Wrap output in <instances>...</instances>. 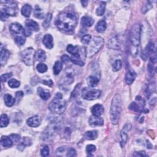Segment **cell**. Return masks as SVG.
<instances>
[{"label": "cell", "mask_w": 157, "mask_h": 157, "mask_svg": "<svg viewBox=\"0 0 157 157\" xmlns=\"http://www.w3.org/2000/svg\"><path fill=\"white\" fill-rule=\"evenodd\" d=\"M77 23V17L73 12L62 13L58 16L55 22L57 27L64 32L73 31L76 27Z\"/></svg>", "instance_id": "obj_1"}, {"label": "cell", "mask_w": 157, "mask_h": 157, "mask_svg": "<svg viewBox=\"0 0 157 157\" xmlns=\"http://www.w3.org/2000/svg\"><path fill=\"white\" fill-rule=\"evenodd\" d=\"M141 25L139 23L134 24L129 33V42L131 44V53L136 56L138 54V48L141 44Z\"/></svg>", "instance_id": "obj_2"}, {"label": "cell", "mask_w": 157, "mask_h": 157, "mask_svg": "<svg viewBox=\"0 0 157 157\" xmlns=\"http://www.w3.org/2000/svg\"><path fill=\"white\" fill-rule=\"evenodd\" d=\"M122 112V100L119 94H116L112 100L110 109V119L114 125L119 123Z\"/></svg>", "instance_id": "obj_3"}, {"label": "cell", "mask_w": 157, "mask_h": 157, "mask_svg": "<svg viewBox=\"0 0 157 157\" xmlns=\"http://www.w3.org/2000/svg\"><path fill=\"white\" fill-rule=\"evenodd\" d=\"M67 104L66 101L63 100V96L60 93H57L54 99L50 102L49 108L52 112L62 114L66 110Z\"/></svg>", "instance_id": "obj_4"}, {"label": "cell", "mask_w": 157, "mask_h": 157, "mask_svg": "<svg viewBox=\"0 0 157 157\" xmlns=\"http://www.w3.org/2000/svg\"><path fill=\"white\" fill-rule=\"evenodd\" d=\"M62 127V120L56 117V119L52 120L48 127L46 128L42 134V138L44 140L51 139L60 131Z\"/></svg>", "instance_id": "obj_5"}, {"label": "cell", "mask_w": 157, "mask_h": 157, "mask_svg": "<svg viewBox=\"0 0 157 157\" xmlns=\"http://www.w3.org/2000/svg\"><path fill=\"white\" fill-rule=\"evenodd\" d=\"M104 39L100 36L94 37L90 41V46L87 52V55L88 57H93L99 51L104 45Z\"/></svg>", "instance_id": "obj_6"}, {"label": "cell", "mask_w": 157, "mask_h": 157, "mask_svg": "<svg viewBox=\"0 0 157 157\" xmlns=\"http://www.w3.org/2000/svg\"><path fill=\"white\" fill-rule=\"evenodd\" d=\"M35 54V50L33 48L29 47L26 49L22 51L21 54L22 60L28 66H31L34 63Z\"/></svg>", "instance_id": "obj_7"}, {"label": "cell", "mask_w": 157, "mask_h": 157, "mask_svg": "<svg viewBox=\"0 0 157 157\" xmlns=\"http://www.w3.org/2000/svg\"><path fill=\"white\" fill-rule=\"evenodd\" d=\"M101 94V92L99 90L84 88L82 90V97L86 100L91 101L96 100L100 97Z\"/></svg>", "instance_id": "obj_8"}, {"label": "cell", "mask_w": 157, "mask_h": 157, "mask_svg": "<svg viewBox=\"0 0 157 157\" xmlns=\"http://www.w3.org/2000/svg\"><path fill=\"white\" fill-rule=\"evenodd\" d=\"M4 8H1L8 16H16L18 12L17 4L14 1H4Z\"/></svg>", "instance_id": "obj_9"}, {"label": "cell", "mask_w": 157, "mask_h": 157, "mask_svg": "<svg viewBox=\"0 0 157 157\" xmlns=\"http://www.w3.org/2000/svg\"><path fill=\"white\" fill-rule=\"evenodd\" d=\"M132 125L129 123H127L126 125L123 127L122 130L121 131L120 133V137H121V141H120V146L123 148L124 146H125L126 143L128 140V134L127 132L132 129Z\"/></svg>", "instance_id": "obj_10"}, {"label": "cell", "mask_w": 157, "mask_h": 157, "mask_svg": "<svg viewBox=\"0 0 157 157\" xmlns=\"http://www.w3.org/2000/svg\"><path fill=\"white\" fill-rule=\"evenodd\" d=\"M156 57L155 53L153 56L150 58L147 65V70L149 76L153 77L155 75L156 71Z\"/></svg>", "instance_id": "obj_11"}, {"label": "cell", "mask_w": 157, "mask_h": 157, "mask_svg": "<svg viewBox=\"0 0 157 157\" xmlns=\"http://www.w3.org/2000/svg\"><path fill=\"white\" fill-rule=\"evenodd\" d=\"M153 50H154V44L152 42H149L146 48L142 52L141 58H142V60L146 61L149 57L152 54H153Z\"/></svg>", "instance_id": "obj_12"}, {"label": "cell", "mask_w": 157, "mask_h": 157, "mask_svg": "<svg viewBox=\"0 0 157 157\" xmlns=\"http://www.w3.org/2000/svg\"><path fill=\"white\" fill-rule=\"evenodd\" d=\"M41 119L39 115H35L33 117H31L27 120V125L33 128H36L39 127L41 125Z\"/></svg>", "instance_id": "obj_13"}, {"label": "cell", "mask_w": 157, "mask_h": 157, "mask_svg": "<svg viewBox=\"0 0 157 157\" xmlns=\"http://www.w3.org/2000/svg\"><path fill=\"white\" fill-rule=\"evenodd\" d=\"M89 124L91 127L102 126L104 124V120L100 116L91 115L89 119Z\"/></svg>", "instance_id": "obj_14"}, {"label": "cell", "mask_w": 157, "mask_h": 157, "mask_svg": "<svg viewBox=\"0 0 157 157\" xmlns=\"http://www.w3.org/2000/svg\"><path fill=\"white\" fill-rule=\"evenodd\" d=\"M136 74L132 69H129L125 76V82L127 85H131L134 81Z\"/></svg>", "instance_id": "obj_15"}, {"label": "cell", "mask_w": 157, "mask_h": 157, "mask_svg": "<svg viewBox=\"0 0 157 157\" xmlns=\"http://www.w3.org/2000/svg\"><path fill=\"white\" fill-rule=\"evenodd\" d=\"M42 42L44 45L47 49H52L54 47V41H53V37L52 35L47 34L45 35L42 39Z\"/></svg>", "instance_id": "obj_16"}, {"label": "cell", "mask_w": 157, "mask_h": 157, "mask_svg": "<svg viewBox=\"0 0 157 157\" xmlns=\"http://www.w3.org/2000/svg\"><path fill=\"white\" fill-rule=\"evenodd\" d=\"M120 44L119 42V38H118L117 36L111 38L109 41V42L107 44V47L109 49L118 50L120 49Z\"/></svg>", "instance_id": "obj_17"}, {"label": "cell", "mask_w": 157, "mask_h": 157, "mask_svg": "<svg viewBox=\"0 0 157 157\" xmlns=\"http://www.w3.org/2000/svg\"><path fill=\"white\" fill-rule=\"evenodd\" d=\"M9 52L7 49L5 48H1V52H0V63H1V66L5 64L9 57Z\"/></svg>", "instance_id": "obj_18"}, {"label": "cell", "mask_w": 157, "mask_h": 157, "mask_svg": "<svg viewBox=\"0 0 157 157\" xmlns=\"http://www.w3.org/2000/svg\"><path fill=\"white\" fill-rule=\"evenodd\" d=\"M23 27L22 26L18 23H13L9 26V30L12 33L16 35L23 33Z\"/></svg>", "instance_id": "obj_19"}, {"label": "cell", "mask_w": 157, "mask_h": 157, "mask_svg": "<svg viewBox=\"0 0 157 157\" xmlns=\"http://www.w3.org/2000/svg\"><path fill=\"white\" fill-rule=\"evenodd\" d=\"M25 25L27 28L31 31H37L39 30V26L37 22L31 19H28L25 22Z\"/></svg>", "instance_id": "obj_20"}, {"label": "cell", "mask_w": 157, "mask_h": 157, "mask_svg": "<svg viewBox=\"0 0 157 157\" xmlns=\"http://www.w3.org/2000/svg\"><path fill=\"white\" fill-rule=\"evenodd\" d=\"M37 91V93H38L39 96H40V98H41L42 100H43L44 101L47 100L50 96V91L44 89L41 87H38Z\"/></svg>", "instance_id": "obj_21"}, {"label": "cell", "mask_w": 157, "mask_h": 157, "mask_svg": "<svg viewBox=\"0 0 157 157\" xmlns=\"http://www.w3.org/2000/svg\"><path fill=\"white\" fill-rule=\"evenodd\" d=\"M104 107L101 105V104H95V106L92 107V109H91V112H92L93 114L96 116L101 115L104 113Z\"/></svg>", "instance_id": "obj_22"}, {"label": "cell", "mask_w": 157, "mask_h": 157, "mask_svg": "<svg viewBox=\"0 0 157 157\" xmlns=\"http://www.w3.org/2000/svg\"><path fill=\"white\" fill-rule=\"evenodd\" d=\"M94 23V20L88 16H84L81 19V25L83 27H91Z\"/></svg>", "instance_id": "obj_23"}, {"label": "cell", "mask_w": 157, "mask_h": 157, "mask_svg": "<svg viewBox=\"0 0 157 157\" xmlns=\"http://www.w3.org/2000/svg\"><path fill=\"white\" fill-rule=\"evenodd\" d=\"M1 145L4 148H9L12 146L13 141L11 139V137L8 136H2L1 138Z\"/></svg>", "instance_id": "obj_24"}, {"label": "cell", "mask_w": 157, "mask_h": 157, "mask_svg": "<svg viewBox=\"0 0 157 157\" xmlns=\"http://www.w3.org/2000/svg\"><path fill=\"white\" fill-rule=\"evenodd\" d=\"M70 60L74 64L78 65V66H84L85 63L81 59V56L79 54H78V53L73 55V56H72L71 58H70Z\"/></svg>", "instance_id": "obj_25"}, {"label": "cell", "mask_w": 157, "mask_h": 157, "mask_svg": "<svg viewBox=\"0 0 157 157\" xmlns=\"http://www.w3.org/2000/svg\"><path fill=\"white\" fill-rule=\"evenodd\" d=\"M155 90V83L153 82H150L148 85L145 91V95L146 96V98L147 99H149V98L150 97V96L152 95V94L153 93V91Z\"/></svg>", "instance_id": "obj_26"}, {"label": "cell", "mask_w": 157, "mask_h": 157, "mask_svg": "<svg viewBox=\"0 0 157 157\" xmlns=\"http://www.w3.org/2000/svg\"><path fill=\"white\" fill-rule=\"evenodd\" d=\"M87 82L90 87H95L100 82V78L96 76H90L88 78Z\"/></svg>", "instance_id": "obj_27"}, {"label": "cell", "mask_w": 157, "mask_h": 157, "mask_svg": "<svg viewBox=\"0 0 157 157\" xmlns=\"http://www.w3.org/2000/svg\"><path fill=\"white\" fill-rule=\"evenodd\" d=\"M107 28V23L105 20H101L100 21L98 22L96 26V30L99 33H103L106 30Z\"/></svg>", "instance_id": "obj_28"}, {"label": "cell", "mask_w": 157, "mask_h": 157, "mask_svg": "<svg viewBox=\"0 0 157 157\" xmlns=\"http://www.w3.org/2000/svg\"><path fill=\"white\" fill-rule=\"evenodd\" d=\"M84 137L87 140H95L98 137V132L96 130L87 132L85 133Z\"/></svg>", "instance_id": "obj_29"}, {"label": "cell", "mask_w": 157, "mask_h": 157, "mask_svg": "<svg viewBox=\"0 0 157 157\" xmlns=\"http://www.w3.org/2000/svg\"><path fill=\"white\" fill-rule=\"evenodd\" d=\"M35 58L37 61L39 62H44L46 59V55H45V52L42 50L39 49L35 54Z\"/></svg>", "instance_id": "obj_30"}, {"label": "cell", "mask_w": 157, "mask_h": 157, "mask_svg": "<svg viewBox=\"0 0 157 157\" xmlns=\"http://www.w3.org/2000/svg\"><path fill=\"white\" fill-rule=\"evenodd\" d=\"M31 11H32V8L29 4L24 5L21 10L22 14L26 17H29L30 16Z\"/></svg>", "instance_id": "obj_31"}, {"label": "cell", "mask_w": 157, "mask_h": 157, "mask_svg": "<svg viewBox=\"0 0 157 157\" xmlns=\"http://www.w3.org/2000/svg\"><path fill=\"white\" fill-rule=\"evenodd\" d=\"M4 102L6 106L11 107L16 102V99L13 98L11 95L6 94L4 95Z\"/></svg>", "instance_id": "obj_32"}, {"label": "cell", "mask_w": 157, "mask_h": 157, "mask_svg": "<svg viewBox=\"0 0 157 157\" xmlns=\"http://www.w3.org/2000/svg\"><path fill=\"white\" fill-rule=\"evenodd\" d=\"M144 106V104H143V105L141 104V105H140V104H137L135 102H133L131 103V104L129 105V109L130 110L134 111V112H141L143 109Z\"/></svg>", "instance_id": "obj_33"}, {"label": "cell", "mask_w": 157, "mask_h": 157, "mask_svg": "<svg viewBox=\"0 0 157 157\" xmlns=\"http://www.w3.org/2000/svg\"><path fill=\"white\" fill-rule=\"evenodd\" d=\"M9 123V119L8 116L6 114H2L0 117V127L4 128L7 127Z\"/></svg>", "instance_id": "obj_34"}, {"label": "cell", "mask_w": 157, "mask_h": 157, "mask_svg": "<svg viewBox=\"0 0 157 157\" xmlns=\"http://www.w3.org/2000/svg\"><path fill=\"white\" fill-rule=\"evenodd\" d=\"M106 2L101 1L100 3L99 8L96 9V14L97 16H102L104 14V12H105V9H106Z\"/></svg>", "instance_id": "obj_35"}, {"label": "cell", "mask_w": 157, "mask_h": 157, "mask_svg": "<svg viewBox=\"0 0 157 157\" xmlns=\"http://www.w3.org/2000/svg\"><path fill=\"white\" fill-rule=\"evenodd\" d=\"M54 73L55 75H58L60 73L63 68V63L60 61H57L54 66Z\"/></svg>", "instance_id": "obj_36"}, {"label": "cell", "mask_w": 157, "mask_h": 157, "mask_svg": "<svg viewBox=\"0 0 157 157\" xmlns=\"http://www.w3.org/2000/svg\"><path fill=\"white\" fill-rule=\"evenodd\" d=\"M34 16L39 19L44 18V13L43 12L42 10L39 8L38 6H36L35 9V12H34Z\"/></svg>", "instance_id": "obj_37"}, {"label": "cell", "mask_w": 157, "mask_h": 157, "mask_svg": "<svg viewBox=\"0 0 157 157\" xmlns=\"http://www.w3.org/2000/svg\"><path fill=\"white\" fill-rule=\"evenodd\" d=\"M81 86H82V84L81 83L76 85V86L75 87L73 91L71 93V99H75L77 97V96L78 95V93H79V91L81 90Z\"/></svg>", "instance_id": "obj_38"}, {"label": "cell", "mask_w": 157, "mask_h": 157, "mask_svg": "<svg viewBox=\"0 0 157 157\" xmlns=\"http://www.w3.org/2000/svg\"><path fill=\"white\" fill-rule=\"evenodd\" d=\"M66 50H67L68 52H69V54H71L72 55H74V54L78 53V46H74V45H71V44H69L68 45Z\"/></svg>", "instance_id": "obj_39"}, {"label": "cell", "mask_w": 157, "mask_h": 157, "mask_svg": "<svg viewBox=\"0 0 157 157\" xmlns=\"http://www.w3.org/2000/svg\"><path fill=\"white\" fill-rule=\"evenodd\" d=\"M8 85L11 88H18L21 86V82L15 79V78H11L8 82Z\"/></svg>", "instance_id": "obj_40"}, {"label": "cell", "mask_w": 157, "mask_h": 157, "mask_svg": "<svg viewBox=\"0 0 157 157\" xmlns=\"http://www.w3.org/2000/svg\"><path fill=\"white\" fill-rule=\"evenodd\" d=\"M47 66L46 64H45L44 63H39L36 66V69L37 71L40 73H45L47 71Z\"/></svg>", "instance_id": "obj_41"}, {"label": "cell", "mask_w": 157, "mask_h": 157, "mask_svg": "<svg viewBox=\"0 0 157 157\" xmlns=\"http://www.w3.org/2000/svg\"><path fill=\"white\" fill-rule=\"evenodd\" d=\"M122 67V63L120 60H115L112 64V69L114 71L116 72L119 71Z\"/></svg>", "instance_id": "obj_42"}, {"label": "cell", "mask_w": 157, "mask_h": 157, "mask_svg": "<svg viewBox=\"0 0 157 157\" xmlns=\"http://www.w3.org/2000/svg\"><path fill=\"white\" fill-rule=\"evenodd\" d=\"M153 8L152 2L151 1H147L145 5H144L143 7L141 9V12L142 14H145L149 10L152 9Z\"/></svg>", "instance_id": "obj_43"}, {"label": "cell", "mask_w": 157, "mask_h": 157, "mask_svg": "<svg viewBox=\"0 0 157 157\" xmlns=\"http://www.w3.org/2000/svg\"><path fill=\"white\" fill-rule=\"evenodd\" d=\"M52 14H50V13H49L47 17H46V18H45V19L44 20L43 23H42V26L44 28H47L49 27L51 20H52Z\"/></svg>", "instance_id": "obj_44"}, {"label": "cell", "mask_w": 157, "mask_h": 157, "mask_svg": "<svg viewBox=\"0 0 157 157\" xmlns=\"http://www.w3.org/2000/svg\"><path fill=\"white\" fill-rule=\"evenodd\" d=\"M73 81H74L73 76V74H72L71 72L69 71L68 73H66V74H65V78H64V81L67 82V83H68V84H71V83H73Z\"/></svg>", "instance_id": "obj_45"}, {"label": "cell", "mask_w": 157, "mask_h": 157, "mask_svg": "<svg viewBox=\"0 0 157 157\" xmlns=\"http://www.w3.org/2000/svg\"><path fill=\"white\" fill-rule=\"evenodd\" d=\"M15 42L19 45H23L25 42V39L23 36H17L15 37Z\"/></svg>", "instance_id": "obj_46"}, {"label": "cell", "mask_w": 157, "mask_h": 157, "mask_svg": "<svg viewBox=\"0 0 157 157\" xmlns=\"http://www.w3.org/2000/svg\"><path fill=\"white\" fill-rule=\"evenodd\" d=\"M91 40V36L90 35H84L82 39L81 42L83 44H88Z\"/></svg>", "instance_id": "obj_47"}, {"label": "cell", "mask_w": 157, "mask_h": 157, "mask_svg": "<svg viewBox=\"0 0 157 157\" xmlns=\"http://www.w3.org/2000/svg\"><path fill=\"white\" fill-rule=\"evenodd\" d=\"M41 156H48L49 155V148L47 146H44L41 150Z\"/></svg>", "instance_id": "obj_48"}, {"label": "cell", "mask_w": 157, "mask_h": 157, "mask_svg": "<svg viewBox=\"0 0 157 157\" xmlns=\"http://www.w3.org/2000/svg\"><path fill=\"white\" fill-rule=\"evenodd\" d=\"M68 150L66 149V147H61L60 148H58L57 150V152H56V153L58 156H63L64 155V152H68Z\"/></svg>", "instance_id": "obj_49"}, {"label": "cell", "mask_w": 157, "mask_h": 157, "mask_svg": "<svg viewBox=\"0 0 157 157\" xmlns=\"http://www.w3.org/2000/svg\"><path fill=\"white\" fill-rule=\"evenodd\" d=\"M95 150H96V146L92 144L88 145L86 147V152L88 155L95 152Z\"/></svg>", "instance_id": "obj_50"}, {"label": "cell", "mask_w": 157, "mask_h": 157, "mask_svg": "<svg viewBox=\"0 0 157 157\" xmlns=\"http://www.w3.org/2000/svg\"><path fill=\"white\" fill-rule=\"evenodd\" d=\"M66 156H76V150L74 148L70 147L68 149V152L66 155Z\"/></svg>", "instance_id": "obj_51"}, {"label": "cell", "mask_w": 157, "mask_h": 157, "mask_svg": "<svg viewBox=\"0 0 157 157\" xmlns=\"http://www.w3.org/2000/svg\"><path fill=\"white\" fill-rule=\"evenodd\" d=\"M12 76V74L11 73H6V74H4L3 75H1V80L2 82H5L7 81V80L8 78H11Z\"/></svg>", "instance_id": "obj_52"}, {"label": "cell", "mask_w": 157, "mask_h": 157, "mask_svg": "<svg viewBox=\"0 0 157 157\" xmlns=\"http://www.w3.org/2000/svg\"><path fill=\"white\" fill-rule=\"evenodd\" d=\"M9 137H11V139L12 140V141L15 142H18L20 139H21V136H20L18 134H11Z\"/></svg>", "instance_id": "obj_53"}, {"label": "cell", "mask_w": 157, "mask_h": 157, "mask_svg": "<svg viewBox=\"0 0 157 157\" xmlns=\"http://www.w3.org/2000/svg\"><path fill=\"white\" fill-rule=\"evenodd\" d=\"M22 143H23L26 146H30L31 144V141L30 138H28V137H23Z\"/></svg>", "instance_id": "obj_54"}, {"label": "cell", "mask_w": 157, "mask_h": 157, "mask_svg": "<svg viewBox=\"0 0 157 157\" xmlns=\"http://www.w3.org/2000/svg\"><path fill=\"white\" fill-rule=\"evenodd\" d=\"M0 17H1V20L2 21H6V19H8L9 17V16L2 10H1V12H0Z\"/></svg>", "instance_id": "obj_55"}, {"label": "cell", "mask_w": 157, "mask_h": 157, "mask_svg": "<svg viewBox=\"0 0 157 157\" xmlns=\"http://www.w3.org/2000/svg\"><path fill=\"white\" fill-rule=\"evenodd\" d=\"M134 156H148V155L144 151L141 152H136L133 154Z\"/></svg>", "instance_id": "obj_56"}, {"label": "cell", "mask_w": 157, "mask_h": 157, "mask_svg": "<svg viewBox=\"0 0 157 157\" xmlns=\"http://www.w3.org/2000/svg\"><path fill=\"white\" fill-rule=\"evenodd\" d=\"M61 60H62V62L64 63H67L68 62H69L71 60L70 58L67 55H63L61 57Z\"/></svg>", "instance_id": "obj_57"}, {"label": "cell", "mask_w": 157, "mask_h": 157, "mask_svg": "<svg viewBox=\"0 0 157 157\" xmlns=\"http://www.w3.org/2000/svg\"><path fill=\"white\" fill-rule=\"evenodd\" d=\"M23 93L22 92V91H17L16 94V98L17 100L18 101H19L20 100H21V98L23 97Z\"/></svg>", "instance_id": "obj_58"}, {"label": "cell", "mask_w": 157, "mask_h": 157, "mask_svg": "<svg viewBox=\"0 0 157 157\" xmlns=\"http://www.w3.org/2000/svg\"><path fill=\"white\" fill-rule=\"evenodd\" d=\"M22 33L23 34L24 36H29L31 35V30H29L28 28H25L23 30V33Z\"/></svg>", "instance_id": "obj_59"}, {"label": "cell", "mask_w": 157, "mask_h": 157, "mask_svg": "<svg viewBox=\"0 0 157 157\" xmlns=\"http://www.w3.org/2000/svg\"><path fill=\"white\" fill-rule=\"evenodd\" d=\"M42 83L43 84L47 85V86H49V87H52L54 85L53 82H52V80H45V81H42Z\"/></svg>", "instance_id": "obj_60"}, {"label": "cell", "mask_w": 157, "mask_h": 157, "mask_svg": "<svg viewBox=\"0 0 157 157\" xmlns=\"http://www.w3.org/2000/svg\"><path fill=\"white\" fill-rule=\"evenodd\" d=\"M81 3L83 7H86L88 4V1H81Z\"/></svg>", "instance_id": "obj_61"}]
</instances>
